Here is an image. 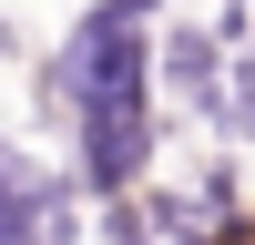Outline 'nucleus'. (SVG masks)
Masks as SVG:
<instances>
[{
	"instance_id": "nucleus-1",
	"label": "nucleus",
	"mask_w": 255,
	"mask_h": 245,
	"mask_svg": "<svg viewBox=\"0 0 255 245\" xmlns=\"http://www.w3.org/2000/svg\"><path fill=\"white\" fill-rule=\"evenodd\" d=\"M82 133V184L92 194H133L143 163H153V102H72Z\"/></svg>"
},
{
	"instance_id": "nucleus-2",
	"label": "nucleus",
	"mask_w": 255,
	"mask_h": 245,
	"mask_svg": "<svg viewBox=\"0 0 255 245\" xmlns=\"http://www.w3.org/2000/svg\"><path fill=\"white\" fill-rule=\"evenodd\" d=\"M153 82H174L194 113H225V41L194 31V20H174V31L153 41Z\"/></svg>"
},
{
	"instance_id": "nucleus-3",
	"label": "nucleus",
	"mask_w": 255,
	"mask_h": 245,
	"mask_svg": "<svg viewBox=\"0 0 255 245\" xmlns=\"http://www.w3.org/2000/svg\"><path fill=\"white\" fill-rule=\"evenodd\" d=\"M41 215H51V184H41V163L0 143V245H41Z\"/></svg>"
},
{
	"instance_id": "nucleus-4",
	"label": "nucleus",
	"mask_w": 255,
	"mask_h": 245,
	"mask_svg": "<svg viewBox=\"0 0 255 245\" xmlns=\"http://www.w3.org/2000/svg\"><path fill=\"white\" fill-rule=\"evenodd\" d=\"M225 122H235V133L255 143V51L235 61V92H225Z\"/></svg>"
},
{
	"instance_id": "nucleus-5",
	"label": "nucleus",
	"mask_w": 255,
	"mask_h": 245,
	"mask_svg": "<svg viewBox=\"0 0 255 245\" xmlns=\"http://www.w3.org/2000/svg\"><path fill=\"white\" fill-rule=\"evenodd\" d=\"M102 204H113V215H102V245H143V235H153V225H143L123 194H102Z\"/></svg>"
},
{
	"instance_id": "nucleus-6",
	"label": "nucleus",
	"mask_w": 255,
	"mask_h": 245,
	"mask_svg": "<svg viewBox=\"0 0 255 245\" xmlns=\"http://www.w3.org/2000/svg\"><path fill=\"white\" fill-rule=\"evenodd\" d=\"M245 20H255V0H225V31H245Z\"/></svg>"
}]
</instances>
